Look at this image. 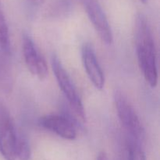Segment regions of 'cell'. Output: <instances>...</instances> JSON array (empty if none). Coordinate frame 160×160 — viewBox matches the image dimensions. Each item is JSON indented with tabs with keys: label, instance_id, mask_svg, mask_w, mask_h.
<instances>
[{
	"label": "cell",
	"instance_id": "obj_1",
	"mask_svg": "<svg viewBox=\"0 0 160 160\" xmlns=\"http://www.w3.org/2000/svg\"><path fill=\"white\" fill-rule=\"evenodd\" d=\"M135 43L138 61L145 81L152 88L158 83V70L154 40L146 17L138 14L135 21Z\"/></svg>",
	"mask_w": 160,
	"mask_h": 160
},
{
	"label": "cell",
	"instance_id": "obj_2",
	"mask_svg": "<svg viewBox=\"0 0 160 160\" xmlns=\"http://www.w3.org/2000/svg\"><path fill=\"white\" fill-rule=\"evenodd\" d=\"M51 62L56 81L68 102L70 110L73 112V115L80 122L84 123L86 120L85 111L73 81L66 71L62 62L57 56H53L52 57Z\"/></svg>",
	"mask_w": 160,
	"mask_h": 160
},
{
	"label": "cell",
	"instance_id": "obj_3",
	"mask_svg": "<svg viewBox=\"0 0 160 160\" xmlns=\"http://www.w3.org/2000/svg\"><path fill=\"white\" fill-rule=\"evenodd\" d=\"M114 103L120 123L128 131L130 138L141 144L143 143L145 138L143 125L134 107L122 91L117 90L114 92Z\"/></svg>",
	"mask_w": 160,
	"mask_h": 160
},
{
	"label": "cell",
	"instance_id": "obj_4",
	"mask_svg": "<svg viewBox=\"0 0 160 160\" xmlns=\"http://www.w3.org/2000/svg\"><path fill=\"white\" fill-rule=\"evenodd\" d=\"M17 131L9 111L0 103V154L5 160H18L16 155Z\"/></svg>",
	"mask_w": 160,
	"mask_h": 160
},
{
	"label": "cell",
	"instance_id": "obj_5",
	"mask_svg": "<svg viewBox=\"0 0 160 160\" xmlns=\"http://www.w3.org/2000/svg\"><path fill=\"white\" fill-rule=\"evenodd\" d=\"M80 1L102 41L106 45H111L113 40L112 30L106 13L98 0Z\"/></svg>",
	"mask_w": 160,
	"mask_h": 160
},
{
	"label": "cell",
	"instance_id": "obj_6",
	"mask_svg": "<svg viewBox=\"0 0 160 160\" xmlns=\"http://www.w3.org/2000/svg\"><path fill=\"white\" fill-rule=\"evenodd\" d=\"M23 53L25 63L29 71L40 80H44L48 74V66L44 56L39 52L32 39L25 34L23 37Z\"/></svg>",
	"mask_w": 160,
	"mask_h": 160
},
{
	"label": "cell",
	"instance_id": "obj_7",
	"mask_svg": "<svg viewBox=\"0 0 160 160\" xmlns=\"http://www.w3.org/2000/svg\"><path fill=\"white\" fill-rule=\"evenodd\" d=\"M39 124L66 140H74L77 137L76 125L66 115H45L39 119Z\"/></svg>",
	"mask_w": 160,
	"mask_h": 160
},
{
	"label": "cell",
	"instance_id": "obj_8",
	"mask_svg": "<svg viewBox=\"0 0 160 160\" xmlns=\"http://www.w3.org/2000/svg\"><path fill=\"white\" fill-rule=\"evenodd\" d=\"M83 65L91 82L98 90L105 85V77L99 65L95 50L90 44H84L81 49Z\"/></svg>",
	"mask_w": 160,
	"mask_h": 160
},
{
	"label": "cell",
	"instance_id": "obj_9",
	"mask_svg": "<svg viewBox=\"0 0 160 160\" xmlns=\"http://www.w3.org/2000/svg\"><path fill=\"white\" fill-rule=\"evenodd\" d=\"M8 56L0 50V88L6 93H9L12 88V73Z\"/></svg>",
	"mask_w": 160,
	"mask_h": 160
},
{
	"label": "cell",
	"instance_id": "obj_10",
	"mask_svg": "<svg viewBox=\"0 0 160 160\" xmlns=\"http://www.w3.org/2000/svg\"><path fill=\"white\" fill-rule=\"evenodd\" d=\"M0 50L6 54L10 53L9 28L0 4Z\"/></svg>",
	"mask_w": 160,
	"mask_h": 160
},
{
	"label": "cell",
	"instance_id": "obj_11",
	"mask_svg": "<svg viewBox=\"0 0 160 160\" xmlns=\"http://www.w3.org/2000/svg\"><path fill=\"white\" fill-rule=\"evenodd\" d=\"M16 155L18 160H30L31 157L29 142L23 134L18 132L16 141Z\"/></svg>",
	"mask_w": 160,
	"mask_h": 160
},
{
	"label": "cell",
	"instance_id": "obj_12",
	"mask_svg": "<svg viewBox=\"0 0 160 160\" xmlns=\"http://www.w3.org/2000/svg\"><path fill=\"white\" fill-rule=\"evenodd\" d=\"M128 160H146L142 144L130 138L128 141Z\"/></svg>",
	"mask_w": 160,
	"mask_h": 160
},
{
	"label": "cell",
	"instance_id": "obj_13",
	"mask_svg": "<svg viewBox=\"0 0 160 160\" xmlns=\"http://www.w3.org/2000/svg\"><path fill=\"white\" fill-rule=\"evenodd\" d=\"M71 0H53L50 5V12L54 15L61 16L70 10Z\"/></svg>",
	"mask_w": 160,
	"mask_h": 160
},
{
	"label": "cell",
	"instance_id": "obj_14",
	"mask_svg": "<svg viewBox=\"0 0 160 160\" xmlns=\"http://www.w3.org/2000/svg\"><path fill=\"white\" fill-rule=\"evenodd\" d=\"M97 160H109L107 157V155L104 152H101L97 156Z\"/></svg>",
	"mask_w": 160,
	"mask_h": 160
},
{
	"label": "cell",
	"instance_id": "obj_15",
	"mask_svg": "<svg viewBox=\"0 0 160 160\" xmlns=\"http://www.w3.org/2000/svg\"><path fill=\"white\" fill-rule=\"evenodd\" d=\"M28 1L31 2V4L36 5V6H38V5H41L44 2V0H28Z\"/></svg>",
	"mask_w": 160,
	"mask_h": 160
},
{
	"label": "cell",
	"instance_id": "obj_16",
	"mask_svg": "<svg viewBox=\"0 0 160 160\" xmlns=\"http://www.w3.org/2000/svg\"><path fill=\"white\" fill-rule=\"evenodd\" d=\"M139 1L142 2V3H146L147 2V0H139Z\"/></svg>",
	"mask_w": 160,
	"mask_h": 160
}]
</instances>
